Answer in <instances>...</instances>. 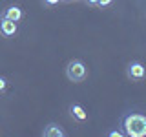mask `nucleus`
<instances>
[{"instance_id":"f257e3e1","label":"nucleus","mask_w":146,"mask_h":137,"mask_svg":"<svg viewBox=\"0 0 146 137\" xmlns=\"http://www.w3.org/2000/svg\"><path fill=\"white\" fill-rule=\"evenodd\" d=\"M121 130L124 132V137H146V113H124L121 119Z\"/></svg>"},{"instance_id":"f03ea898","label":"nucleus","mask_w":146,"mask_h":137,"mask_svg":"<svg viewBox=\"0 0 146 137\" xmlns=\"http://www.w3.org/2000/svg\"><path fill=\"white\" fill-rule=\"evenodd\" d=\"M66 77H68V80H71V82H84L86 77H88V68H86V64L82 61L73 59L66 66Z\"/></svg>"},{"instance_id":"7ed1b4c3","label":"nucleus","mask_w":146,"mask_h":137,"mask_svg":"<svg viewBox=\"0 0 146 137\" xmlns=\"http://www.w3.org/2000/svg\"><path fill=\"white\" fill-rule=\"evenodd\" d=\"M126 77L130 80H143L144 77H146V68H144V64L143 62H130L126 66Z\"/></svg>"},{"instance_id":"20e7f679","label":"nucleus","mask_w":146,"mask_h":137,"mask_svg":"<svg viewBox=\"0 0 146 137\" xmlns=\"http://www.w3.org/2000/svg\"><path fill=\"white\" fill-rule=\"evenodd\" d=\"M18 31V22H13L9 18H4L0 17V35L2 37H15Z\"/></svg>"},{"instance_id":"39448f33","label":"nucleus","mask_w":146,"mask_h":137,"mask_svg":"<svg viewBox=\"0 0 146 137\" xmlns=\"http://www.w3.org/2000/svg\"><path fill=\"white\" fill-rule=\"evenodd\" d=\"M0 17L9 18V20H13V22H20L22 18H24V11H22L20 6H7L2 11V15H0Z\"/></svg>"},{"instance_id":"423d86ee","label":"nucleus","mask_w":146,"mask_h":137,"mask_svg":"<svg viewBox=\"0 0 146 137\" xmlns=\"http://www.w3.org/2000/svg\"><path fill=\"white\" fill-rule=\"evenodd\" d=\"M44 137H66V130L57 122H48L42 130Z\"/></svg>"},{"instance_id":"0eeeda50","label":"nucleus","mask_w":146,"mask_h":137,"mask_svg":"<svg viewBox=\"0 0 146 137\" xmlns=\"http://www.w3.org/2000/svg\"><path fill=\"white\" fill-rule=\"evenodd\" d=\"M70 115L75 119L77 122H84V121H88V112H86V110L82 108L80 104H77V102L70 104Z\"/></svg>"},{"instance_id":"6e6552de","label":"nucleus","mask_w":146,"mask_h":137,"mask_svg":"<svg viewBox=\"0 0 146 137\" xmlns=\"http://www.w3.org/2000/svg\"><path fill=\"white\" fill-rule=\"evenodd\" d=\"M6 90H7V79L0 75V95L6 93Z\"/></svg>"},{"instance_id":"1a4fd4ad","label":"nucleus","mask_w":146,"mask_h":137,"mask_svg":"<svg viewBox=\"0 0 146 137\" xmlns=\"http://www.w3.org/2000/svg\"><path fill=\"white\" fill-rule=\"evenodd\" d=\"M108 135H110V137H124V132L117 128V130H110V132H108Z\"/></svg>"},{"instance_id":"9d476101","label":"nucleus","mask_w":146,"mask_h":137,"mask_svg":"<svg viewBox=\"0 0 146 137\" xmlns=\"http://www.w3.org/2000/svg\"><path fill=\"white\" fill-rule=\"evenodd\" d=\"M111 2L113 0H99V7H108V6H111Z\"/></svg>"},{"instance_id":"9b49d317","label":"nucleus","mask_w":146,"mask_h":137,"mask_svg":"<svg viewBox=\"0 0 146 137\" xmlns=\"http://www.w3.org/2000/svg\"><path fill=\"white\" fill-rule=\"evenodd\" d=\"M58 2H60V0H44V4H46V6H57Z\"/></svg>"},{"instance_id":"f8f14e48","label":"nucleus","mask_w":146,"mask_h":137,"mask_svg":"<svg viewBox=\"0 0 146 137\" xmlns=\"http://www.w3.org/2000/svg\"><path fill=\"white\" fill-rule=\"evenodd\" d=\"M86 2H88L90 6H93V7H95V6H99V0H86Z\"/></svg>"},{"instance_id":"ddd939ff","label":"nucleus","mask_w":146,"mask_h":137,"mask_svg":"<svg viewBox=\"0 0 146 137\" xmlns=\"http://www.w3.org/2000/svg\"><path fill=\"white\" fill-rule=\"evenodd\" d=\"M64 2H73V0H64Z\"/></svg>"}]
</instances>
